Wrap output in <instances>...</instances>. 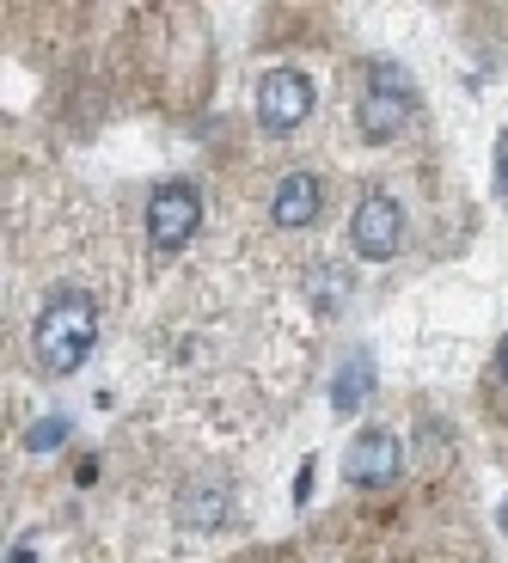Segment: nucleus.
<instances>
[{
	"mask_svg": "<svg viewBox=\"0 0 508 563\" xmlns=\"http://www.w3.org/2000/svg\"><path fill=\"white\" fill-rule=\"evenodd\" d=\"M312 104H319V86L300 68H269L264 80H257V129H264V135H295L312 117Z\"/></svg>",
	"mask_w": 508,
	"mask_h": 563,
	"instance_id": "nucleus-4",
	"label": "nucleus"
},
{
	"mask_svg": "<svg viewBox=\"0 0 508 563\" xmlns=\"http://www.w3.org/2000/svg\"><path fill=\"white\" fill-rule=\"evenodd\" d=\"M56 441H68V417H43V422H31V435H25V448H37V453H49Z\"/></svg>",
	"mask_w": 508,
	"mask_h": 563,
	"instance_id": "nucleus-11",
	"label": "nucleus"
},
{
	"mask_svg": "<svg viewBox=\"0 0 508 563\" xmlns=\"http://www.w3.org/2000/svg\"><path fill=\"white\" fill-rule=\"evenodd\" d=\"M227 521V496L214 490V484H190V490L178 496V527H221Z\"/></svg>",
	"mask_w": 508,
	"mask_h": 563,
	"instance_id": "nucleus-9",
	"label": "nucleus"
},
{
	"mask_svg": "<svg viewBox=\"0 0 508 563\" xmlns=\"http://www.w3.org/2000/svg\"><path fill=\"white\" fill-rule=\"evenodd\" d=\"M350 245H355L362 264H386V257H398V245H405V209H398V197L367 190V197L355 202V214H350Z\"/></svg>",
	"mask_w": 508,
	"mask_h": 563,
	"instance_id": "nucleus-5",
	"label": "nucleus"
},
{
	"mask_svg": "<svg viewBox=\"0 0 508 563\" xmlns=\"http://www.w3.org/2000/svg\"><path fill=\"white\" fill-rule=\"evenodd\" d=\"M307 288H312V307H331V312H338L343 300H350L355 282H350V269H325V264H319V269H312Z\"/></svg>",
	"mask_w": 508,
	"mask_h": 563,
	"instance_id": "nucleus-10",
	"label": "nucleus"
},
{
	"mask_svg": "<svg viewBox=\"0 0 508 563\" xmlns=\"http://www.w3.org/2000/svg\"><path fill=\"white\" fill-rule=\"evenodd\" d=\"M197 227H202V184L197 178L154 184V197H147V245H154V257H178L197 240Z\"/></svg>",
	"mask_w": 508,
	"mask_h": 563,
	"instance_id": "nucleus-2",
	"label": "nucleus"
},
{
	"mask_svg": "<svg viewBox=\"0 0 508 563\" xmlns=\"http://www.w3.org/2000/svg\"><path fill=\"white\" fill-rule=\"evenodd\" d=\"M496 178H503V190H508V129H503V141H496Z\"/></svg>",
	"mask_w": 508,
	"mask_h": 563,
	"instance_id": "nucleus-12",
	"label": "nucleus"
},
{
	"mask_svg": "<svg viewBox=\"0 0 508 563\" xmlns=\"http://www.w3.org/2000/svg\"><path fill=\"white\" fill-rule=\"evenodd\" d=\"M398 465H405V448H398L393 429H362V435L343 448V478H350L355 490H380V484H393Z\"/></svg>",
	"mask_w": 508,
	"mask_h": 563,
	"instance_id": "nucleus-6",
	"label": "nucleus"
},
{
	"mask_svg": "<svg viewBox=\"0 0 508 563\" xmlns=\"http://www.w3.org/2000/svg\"><path fill=\"white\" fill-rule=\"evenodd\" d=\"M410 111H417V86H410V74L398 68V62H367V92H362V104H355L362 135L367 141H393L398 129L410 123Z\"/></svg>",
	"mask_w": 508,
	"mask_h": 563,
	"instance_id": "nucleus-3",
	"label": "nucleus"
},
{
	"mask_svg": "<svg viewBox=\"0 0 508 563\" xmlns=\"http://www.w3.org/2000/svg\"><path fill=\"white\" fill-rule=\"evenodd\" d=\"M319 209H325V178L319 172H283V184L269 190V221L283 227V233H295V227H312L319 221Z\"/></svg>",
	"mask_w": 508,
	"mask_h": 563,
	"instance_id": "nucleus-7",
	"label": "nucleus"
},
{
	"mask_svg": "<svg viewBox=\"0 0 508 563\" xmlns=\"http://www.w3.org/2000/svg\"><path fill=\"white\" fill-rule=\"evenodd\" d=\"M367 393H374V355L350 350L338 362V374H331V410H338V417H355V410L367 405Z\"/></svg>",
	"mask_w": 508,
	"mask_h": 563,
	"instance_id": "nucleus-8",
	"label": "nucleus"
},
{
	"mask_svg": "<svg viewBox=\"0 0 508 563\" xmlns=\"http://www.w3.org/2000/svg\"><path fill=\"white\" fill-rule=\"evenodd\" d=\"M92 343H99V300L92 295L62 288V295H49L37 307V319H31V355H37V367L49 374V380L80 374L86 355H92Z\"/></svg>",
	"mask_w": 508,
	"mask_h": 563,
	"instance_id": "nucleus-1",
	"label": "nucleus"
},
{
	"mask_svg": "<svg viewBox=\"0 0 508 563\" xmlns=\"http://www.w3.org/2000/svg\"><path fill=\"white\" fill-rule=\"evenodd\" d=\"M496 374H503V380H508V338L496 343Z\"/></svg>",
	"mask_w": 508,
	"mask_h": 563,
	"instance_id": "nucleus-13",
	"label": "nucleus"
}]
</instances>
